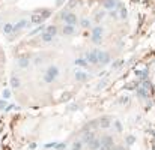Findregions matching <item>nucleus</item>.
Instances as JSON below:
<instances>
[{
  "instance_id": "6e6552de",
  "label": "nucleus",
  "mask_w": 155,
  "mask_h": 150,
  "mask_svg": "<svg viewBox=\"0 0 155 150\" xmlns=\"http://www.w3.org/2000/svg\"><path fill=\"white\" fill-rule=\"evenodd\" d=\"M76 80H77V81H86V80H87V74L84 71H76Z\"/></svg>"
},
{
  "instance_id": "39448f33",
  "label": "nucleus",
  "mask_w": 155,
  "mask_h": 150,
  "mask_svg": "<svg viewBox=\"0 0 155 150\" xmlns=\"http://www.w3.org/2000/svg\"><path fill=\"white\" fill-rule=\"evenodd\" d=\"M87 62H89V63H95V65H97V63H99V62H98V51H97V50L87 53Z\"/></svg>"
},
{
  "instance_id": "4468645a",
  "label": "nucleus",
  "mask_w": 155,
  "mask_h": 150,
  "mask_svg": "<svg viewBox=\"0 0 155 150\" xmlns=\"http://www.w3.org/2000/svg\"><path fill=\"white\" fill-rule=\"evenodd\" d=\"M76 65H77V66H81V68H86V66H87V60H86V59H77V60H76Z\"/></svg>"
},
{
  "instance_id": "a211bd4d",
  "label": "nucleus",
  "mask_w": 155,
  "mask_h": 150,
  "mask_svg": "<svg viewBox=\"0 0 155 150\" xmlns=\"http://www.w3.org/2000/svg\"><path fill=\"white\" fill-rule=\"evenodd\" d=\"M125 17H127V9L121 8V18H125Z\"/></svg>"
},
{
  "instance_id": "aec40b11",
  "label": "nucleus",
  "mask_w": 155,
  "mask_h": 150,
  "mask_svg": "<svg viewBox=\"0 0 155 150\" xmlns=\"http://www.w3.org/2000/svg\"><path fill=\"white\" fill-rule=\"evenodd\" d=\"M5 107H6V101H0V110L5 108Z\"/></svg>"
},
{
  "instance_id": "20e7f679",
  "label": "nucleus",
  "mask_w": 155,
  "mask_h": 150,
  "mask_svg": "<svg viewBox=\"0 0 155 150\" xmlns=\"http://www.w3.org/2000/svg\"><path fill=\"white\" fill-rule=\"evenodd\" d=\"M62 18L66 21V24H72V26H74V24L77 23V18H76V15H74V14H71V12H65V14L62 15Z\"/></svg>"
},
{
  "instance_id": "f03ea898",
  "label": "nucleus",
  "mask_w": 155,
  "mask_h": 150,
  "mask_svg": "<svg viewBox=\"0 0 155 150\" xmlns=\"http://www.w3.org/2000/svg\"><path fill=\"white\" fill-rule=\"evenodd\" d=\"M92 41L95 42V44H101V42H103V29H101V27H95L93 29Z\"/></svg>"
},
{
  "instance_id": "9d476101",
  "label": "nucleus",
  "mask_w": 155,
  "mask_h": 150,
  "mask_svg": "<svg viewBox=\"0 0 155 150\" xmlns=\"http://www.w3.org/2000/svg\"><path fill=\"white\" fill-rule=\"evenodd\" d=\"M74 32H76V27H74L72 24H66L65 27H63V33L65 35H72Z\"/></svg>"
},
{
  "instance_id": "9b49d317",
  "label": "nucleus",
  "mask_w": 155,
  "mask_h": 150,
  "mask_svg": "<svg viewBox=\"0 0 155 150\" xmlns=\"http://www.w3.org/2000/svg\"><path fill=\"white\" fill-rule=\"evenodd\" d=\"M3 33L5 35H11V33H14V26L12 24H5L3 26Z\"/></svg>"
},
{
  "instance_id": "7ed1b4c3",
  "label": "nucleus",
  "mask_w": 155,
  "mask_h": 150,
  "mask_svg": "<svg viewBox=\"0 0 155 150\" xmlns=\"http://www.w3.org/2000/svg\"><path fill=\"white\" fill-rule=\"evenodd\" d=\"M98 62L101 63V65H107V63H110V56H109V53L98 51Z\"/></svg>"
},
{
  "instance_id": "5701e85b",
  "label": "nucleus",
  "mask_w": 155,
  "mask_h": 150,
  "mask_svg": "<svg viewBox=\"0 0 155 150\" xmlns=\"http://www.w3.org/2000/svg\"><path fill=\"white\" fill-rule=\"evenodd\" d=\"M63 2H65V0H57V5H62Z\"/></svg>"
},
{
  "instance_id": "4be33fe9",
  "label": "nucleus",
  "mask_w": 155,
  "mask_h": 150,
  "mask_svg": "<svg viewBox=\"0 0 155 150\" xmlns=\"http://www.w3.org/2000/svg\"><path fill=\"white\" fill-rule=\"evenodd\" d=\"M69 6H71V8H72V6H76V0H71V3H69Z\"/></svg>"
},
{
  "instance_id": "6ab92c4d",
  "label": "nucleus",
  "mask_w": 155,
  "mask_h": 150,
  "mask_svg": "<svg viewBox=\"0 0 155 150\" xmlns=\"http://www.w3.org/2000/svg\"><path fill=\"white\" fill-rule=\"evenodd\" d=\"M103 17H104V12H98V15H97V20L99 21V20H103Z\"/></svg>"
},
{
  "instance_id": "f3484780",
  "label": "nucleus",
  "mask_w": 155,
  "mask_h": 150,
  "mask_svg": "<svg viewBox=\"0 0 155 150\" xmlns=\"http://www.w3.org/2000/svg\"><path fill=\"white\" fill-rule=\"evenodd\" d=\"M90 23H89V20H81V27H89Z\"/></svg>"
},
{
  "instance_id": "1a4fd4ad",
  "label": "nucleus",
  "mask_w": 155,
  "mask_h": 150,
  "mask_svg": "<svg viewBox=\"0 0 155 150\" xmlns=\"http://www.w3.org/2000/svg\"><path fill=\"white\" fill-rule=\"evenodd\" d=\"M26 26H27V21H26V20H21V21H18V23L14 26V32H18V30H21L23 27H26Z\"/></svg>"
},
{
  "instance_id": "f257e3e1",
  "label": "nucleus",
  "mask_w": 155,
  "mask_h": 150,
  "mask_svg": "<svg viewBox=\"0 0 155 150\" xmlns=\"http://www.w3.org/2000/svg\"><path fill=\"white\" fill-rule=\"evenodd\" d=\"M57 75H59V69L56 66H51L48 68V71H47V74L44 75V80H45V83H53L54 80L57 78Z\"/></svg>"
},
{
  "instance_id": "f8f14e48",
  "label": "nucleus",
  "mask_w": 155,
  "mask_h": 150,
  "mask_svg": "<svg viewBox=\"0 0 155 150\" xmlns=\"http://www.w3.org/2000/svg\"><path fill=\"white\" fill-rule=\"evenodd\" d=\"M29 63H30L29 59H27V57H23V59H20V60H18V66H20V68H27Z\"/></svg>"
},
{
  "instance_id": "ddd939ff",
  "label": "nucleus",
  "mask_w": 155,
  "mask_h": 150,
  "mask_svg": "<svg viewBox=\"0 0 155 150\" xmlns=\"http://www.w3.org/2000/svg\"><path fill=\"white\" fill-rule=\"evenodd\" d=\"M116 0H105L104 2V6H105V9H113L115 6H116Z\"/></svg>"
},
{
  "instance_id": "2eb2a0df",
  "label": "nucleus",
  "mask_w": 155,
  "mask_h": 150,
  "mask_svg": "<svg viewBox=\"0 0 155 150\" xmlns=\"http://www.w3.org/2000/svg\"><path fill=\"white\" fill-rule=\"evenodd\" d=\"M56 32H57L56 26H48V27L45 29V33H50V35H53V36L56 35Z\"/></svg>"
},
{
  "instance_id": "423d86ee",
  "label": "nucleus",
  "mask_w": 155,
  "mask_h": 150,
  "mask_svg": "<svg viewBox=\"0 0 155 150\" xmlns=\"http://www.w3.org/2000/svg\"><path fill=\"white\" fill-rule=\"evenodd\" d=\"M44 20H45V18L42 17L39 12H35L33 15H32V23H33V24H41Z\"/></svg>"
},
{
  "instance_id": "0eeeda50",
  "label": "nucleus",
  "mask_w": 155,
  "mask_h": 150,
  "mask_svg": "<svg viewBox=\"0 0 155 150\" xmlns=\"http://www.w3.org/2000/svg\"><path fill=\"white\" fill-rule=\"evenodd\" d=\"M11 87H14V89L21 87V81H20V78L17 75H12V77H11Z\"/></svg>"
},
{
  "instance_id": "dca6fc26",
  "label": "nucleus",
  "mask_w": 155,
  "mask_h": 150,
  "mask_svg": "<svg viewBox=\"0 0 155 150\" xmlns=\"http://www.w3.org/2000/svg\"><path fill=\"white\" fill-rule=\"evenodd\" d=\"M53 38H54V36L50 35V33H44V35H42V41H44V42H51Z\"/></svg>"
},
{
  "instance_id": "412c9836",
  "label": "nucleus",
  "mask_w": 155,
  "mask_h": 150,
  "mask_svg": "<svg viewBox=\"0 0 155 150\" xmlns=\"http://www.w3.org/2000/svg\"><path fill=\"white\" fill-rule=\"evenodd\" d=\"M3 96H5V98H9V96H11V92H9V90H5V92H3Z\"/></svg>"
}]
</instances>
